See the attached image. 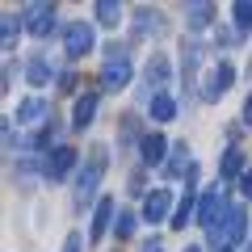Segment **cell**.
<instances>
[{
	"instance_id": "6da1fadb",
	"label": "cell",
	"mask_w": 252,
	"mask_h": 252,
	"mask_svg": "<svg viewBox=\"0 0 252 252\" xmlns=\"http://www.w3.org/2000/svg\"><path fill=\"white\" fill-rule=\"evenodd\" d=\"M105 164H109V152L105 147H93L89 152V160L80 164V172H76V189H72V202H76V210H89V206H97V185H101V177H105Z\"/></svg>"
},
{
	"instance_id": "7a4b0ae2",
	"label": "cell",
	"mask_w": 252,
	"mask_h": 252,
	"mask_svg": "<svg viewBox=\"0 0 252 252\" xmlns=\"http://www.w3.org/2000/svg\"><path fill=\"white\" fill-rule=\"evenodd\" d=\"M227 210H231V202H227V185H223V181H210V185H206V193L198 198V223L206 227L210 235H215L219 227H223Z\"/></svg>"
},
{
	"instance_id": "3957f363",
	"label": "cell",
	"mask_w": 252,
	"mask_h": 252,
	"mask_svg": "<svg viewBox=\"0 0 252 252\" xmlns=\"http://www.w3.org/2000/svg\"><path fill=\"white\" fill-rule=\"evenodd\" d=\"M130 59H126V51L122 46H105V59H101V72H97V80H101V89L105 93H118V89H126L130 84Z\"/></svg>"
},
{
	"instance_id": "277c9868",
	"label": "cell",
	"mask_w": 252,
	"mask_h": 252,
	"mask_svg": "<svg viewBox=\"0 0 252 252\" xmlns=\"http://www.w3.org/2000/svg\"><path fill=\"white\" fill-rule=\"evenodd\" d=\"M244 231H248V210L240 206V202H231V210H227L223 227H219L215 235H210V248L223 252V248H235V244L244 240Z\"/></svg>"
},
{
	"instance_id": "5b68a950",
	"label": "cell",
	"mask_w": 252,
	"mask_h": 252,
	"mask_svg": "<svg viewBox=\"0 0 252 252\" xmlns=\"http://www.w3.org/2000/svg\"><path fill=\"white\" fill-rule=\"evenodd\" d=\"M21 21H26V34H30V38H46V34L55 30V4L34 0V4L21 9Z\"/></svg>"
},
{
	"instance_id": "8992f818",
	"label": "cell",
	"mask_w": 252,
	"mask_h": 252,
	"mask_svg": "<svg viewBox=\"0 0 252 252\" xmlns=\"http://www.w3.org/2000/svg\"><path fill=\"white\" fill-rule=\"evenodd\" d=\"M42 172H46V181H67L76 172V152L67 143H55L42 160Z\"/></svg>"
},
{
	"instance_id": "52a82bcc",
	"label": "cell",
	"mask_w": 252,
	"mask_h": 252,
	"mask_svg": "<svg viewBox=\"0 0 252 252\" xmlns=\"http://www.w3.org/2000/svg\"><path fill=\"white\" fill-rule=\"evenodd\" d=\"M93 26L89 21H67L63 26V51H67V59H80V55H89L93 51Z\"/></svg>"
},
{
	"instance_id": "ba28073f",
	"label": "cell",
	"mask_w": 252,
	"mask_h": 252,
	"mask_svg": "<svg viewBox=\"0 0 252 252\" xmlns=\"http://www.w3.org/2000/svg\"><path fill=\"white\" fill-rule=\"evenodd\" d=\"M164 30H168V17H164L160 9H152V4H143V9L135 13V21H130V34L135 38H160Z\"/></svg>"
},
{
	"instance_id": "9c48e42d",
	"label": "cell",
	"mask_w": 252,
	"mask_h": 252,
	"mask_svg": "<svg viewBox=\"0 0 252 252\" xmlns=\"http://www.w3.org/2000/svg\"><path fill=\"white\" fill-rule=\"evenodd\" d=\"M198 172V164H193V156H189V147L185 143H172V152H168V160H164V177H181V181H189Z\"/></svg>"
},
{
	"instance_id": "30bf717a",
	"label": "cell",
	"mask_w": 252,
	"mask_h": 252,
	"mask_svg": "<svg viewBox=\"0 0 252 252\" xmlns=\"http://www.w3.org/2000/svg\"><path fill=\"white\" fill-rule=\"evenodd\" d=\"M177 210H172V189H152L143 198V219L147 223H164V219H172Z\"/></svg>"
},
{
	"instance_id": "8fae6325",
	"label": "cell",
	"mask_w": 252,
	"mask_h": 252,
	"mask_svg": "<svg viewBox=\"0 0 252 252\" xmlns=\"http://www.w3.org/2000/svg\"><path fill=\"white\" fill-rule=\"evenodd\" d=\"M231 80H235V67H231V63H227V59H223V63H215L210 80L202 84V101H219L227 89H231Z\"/></svg>"
},
{
	"instance_id": "7c38bea8",
	"label": "cell",
	"mask_w": 252,
	"mask_h": 252,
	"mask_svg": "<svg viewBox=\"0 0 252 252\" xmlns=\"http://www.w3.org/2000/svg\"><path fill=\"white\" fill-rule=\"evenodd\" d=\"M198 198H202V193H198V172H193L189 185H185V193H181V202H177V215H172V227H177V231L198 215Z\"/></svg>"
},
{
	"instance_id": "4fadbf2b",
	"label": "cell",
	"mask_w": 252,
	"mask_h": 252,
	"mask_svg": "<svg viewBox=\"0 0 252 252\" xmlns=\"http://www.w3.org/2000/svg\"><path fill=\"white\" fill-rule=\"evenodd\" d=\"M51 76H55L51 55H46V51H34V55L26 59V80L34 84V89H42V84H51Z\"/></svg>"
},
{
	"instance_id": "5bb4252c",
	"label": "cell",
	"mask_w": 252,
	"mask_h": 252,
	"mask_svg": "<svg viewBox=\"0 0 252 252\" xmlns=\"http://www.w3.org/2000/svg\"><path fill=\"white\" fill-rule=\"evenodd\" d=\"M114 223H118V219H114V198L105 193V198H101L97 206H93V227H89V240H105V231H109Z\"/></svg>"
},
{
	"instance_id": "9a60e30c",
	"label": "cell",
	"mask_w": 252,
	"mask_h": 252,
	"mask_svg": "<svg viewBox=\"0 0 252 252\" xmlns=\"http://www.w3.org/2000/svg\"><path fill=\"white\" fill-rule=\"evenodd\" d=\"M219 168H223V172H219V181H223V185H231V181H240L244 177V172H248V160H244V147H227V152H223V164H219Z\"/></svg>"
},
{
	"instance_id": "2e32d148",
	"label": "cell",
	"mask_w": 252,
	"mask_h": 252,
	"mask_svg": "<svg viewBox=\"0 0 252 252\" xmlns=\"http://www.w3.org/2000/svg\"><path fill=\"white\" fill-rule=\"evenodd\" d=\"M139 156H143V168H156V164L168 160V139L164 135H143L139 143Z\"/></svg>"
},
{
	"instance_id": "e0dca14e",
	"label": "cell",
	"mask_w": 252,
	"mask_h": 252,
	"mask_svg": "<svg viewBox=\"0 0 252 252\" xmlns=\"http://www.w3.org/2000/svg\"><path fill=\"white\" fill-rule=\"evenodd\" d=\"M46 118H51V105H46L42 97L17 101V122H21V126H38V122H46Z\"/></svg>"
},
{
	"instance_id": "ac0fdd59",
	"label": "cell",
	"mask_w": 252,
	"mask_h": 252,
	"mask_svg": "<svg viewBox=\"0 0 252 252\" xmlns=\"http://www.w3.org/2000/svg\"><path fill=\"white\" fill-rule=\"evenodd\" d=\"M97 105H101L97 93H80V97H76V109H72V126L76 130H84V126L97 118Z\"/></svg>"
},
{
	"instance_id": "d6986e66",
	"label": "cell",
	"mask_w": 252,
	"mask_h": 252,
	"mask_svg": "<svg viewBox=\"0 0 252 252\" xmlns=\"http://www.w3.org/2000/svg\"><path fill=\"white\" fill-rule=\"evenodd\" d=\"M177 97H172V93H156L152 97V105H147V114H152V122H172V118H177Z\"/></svg>"
},
{
	"instance_id": "ffe728a7",
	"label": "cell",
	"mask_w": 252,
	"mask_h": 252,
	"mask_svg": "<svg viewBox=\"0 0 252 252\" xmlns=\"http://www.w3.org/2000/svg\"><path fill=\"white\" fill-rule=\"evenodd\" d=\"M147 84H160V80H168V76H172V63H168V55H164V51H156L152 55V59H147Z\"/></svg>"
},
{
	"instance_id": "44dd1931",
	"label": "cell",
	"mask_w": 252,
	"mask_h": 252,
	"mask_svg": "<svg viewBox=\"0 0 252 252\" xmlns=\"http://www.w3.org/2000/svg\"><path fill=\"white\" fill-rule=\"evenodd\" d=\"M185 21H189L193 30H206L210 21H215V4H202V0H193V4L185 9Z\"/></svg>"
},
{
	"instance_id": "7402d4cb",
	"label": "cell",
	"mask_w": 252,
	"mask_h": 252,
	"mask_svg": "<svg viewBox=\"0 0 252 252\" xmlns=\"http://www.w3.org/2000/svg\"><path fill=\"white\" fill-rule=\"evenodd\" d=\"M93 13H97V21L105 30H114L118 21H122V4H118V0H97V4H93Z\"/></svg>"
},
{
	"instance_id": "603a6c76",
	"label": "cell",
	"mask_w": 252,
	"mask_h": 252,
	"mask_svg": "<svg viewBox=\"0 0 252 252\" xmlns=\"http://www.w3.org/2000/svg\"><path fill=\"white\" fill-rule=\"evenodd\" d=\"M231 26H235L240 38L252 30V0H235V4H231Z\"/></svg>"
},
{
	"instance_id": "cb8c5ba5",
	"label": "cell",
	"mask_w": 252,
	"mask_h": 252,
	"mask_svg": "<svg viewBox=\"0 0 252 252\" xmlns=\"http://www.w3.org/2000/svg\"><path fill=\"white\" fill-rule=\"evenodd\" d=\"M21 30H26V21H21V13H9V17L0 21V46L9 51V46L17 42V34H21Z\"/></svg>"
},
{
	"instance_id": "d4e9b609",
	"label": "cell",
	"mask_w": 252,
	"mask_h": 252,
	"mask_svg": "<svg viewBox=\"0 0 252 252\" xmlns=\"http://www.w3.org/2000/svg\"><path fill=\"white\" fill-rule=\"evenodd\" d=\"M130 231H135V215H130V210H122V215H118V223H114V235H118V240H130Z\"/></svg>"
},
{
	"instance_id": "484cf974",
	"label": "cell",
	"mask_w": 252,
	"mask_h": 252,
	"mask_svg": "<svg viewBox=\"0 0 252 252\" xmlns=\"http://www.w3.org/2000/svg\"><path fill=\"white\" fill-rule=\"evenodd\" d=\"M59 252H84V235H76V231H72V235H67V244H63Z\"/></svg>"
},
{
	"instance_id": "4316f807",
	"label": "cell",
	"mask_w": 252,
	"mask_h": 252,
	"mask_svg": "<svg viewBox=\"0 0 252 252\" xmlns=\"http://www.w3.org/2000/svg\"><path fill=\"white\" fill-rule=\"evenodd\" d=\"M139 252H164V240H160V235H147V240H143V248H139Z\"/></svg>"
},
{
	"instance_id": "83f0119b",
	"label": "cell",
	"mask_w": 252,
	"mask_h": 252,
	"mask_svg": "<svg viewBox=\"0 0 252 252\" xmlns=\"http://www.w3.org/2000/svg\"><path fill=\"white\" fill-rule=\"evenodd\" d=\"M240 193H244V202H252V168L244 172V181H240Z\"/></svg>"
},
{
	"instance_id": "f1b7e54d",
	"label": "cell",
	"mask_w": 252,
	"mask_h": 252,
	"mask_svg": "<svg viewBox=\"0 0 252 252\" xmlns=\"http://www.w3.org/2000/svg\"><path fill=\"white\" fill-rule=\"evenodd\" d=\"M215 42H219V46H231L235 34H231V30H215Z\"/></svg>"
},
{
	"instance_id": "f546056e",
	"label": "cell",
	"mask_w": 252,
	"mask_h": 252,
	"mask_svg": "<svg viewBox=\"0 0 252 252\" xmlns=\"http://www.w3.org/2000/svg\"><path fill=\"white\" fill-rule=\"evenodd\" d=\"M244 126H252V93H248V101H244Z\"/></svg>"
},
{
	"instance_id": "4dcf8cb0",
	"label": "cell",
	"mask_w": 252,
	"mask_h": 252,
	"mask_svg": "<svg viewBox=\"0 0 252 252\" xmlns=\"http://www.w3.org/2000/svg\"><path fill=\"white\" fill-rule=\"evenodd\" d=\"M185 252H202V248H185Z\"/></svg>"
},
{
	"instance_id": "1f68e13d",
	"label": "cell",
	"mask_w": 252,
	"mask_h": 252,
	"mask_svg": "<svg viewBox=\"0 0 252 252\" xmlns=\"http://www.w3.org/2000/svg\"><path fill=\"white\" fill-rule=\"evenodd\" d=\"M223 252H235V248H223Z\"/></svg>"
},
{
	"instance_id": "d6a6232c",
	"label": "cell",
	"mask_w": 252,
	"mask_h": 252,
	"mask_svg": "<svg viewBox=\"0 0 252 252\" xmlns=\"http://www.w3.org/2000/svg\"><path fill=\"white\" fill-rule=\"evenodd\" d=\"M248 252H252V244H248Z\"/></svg>"
}]
</instances>
